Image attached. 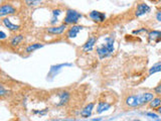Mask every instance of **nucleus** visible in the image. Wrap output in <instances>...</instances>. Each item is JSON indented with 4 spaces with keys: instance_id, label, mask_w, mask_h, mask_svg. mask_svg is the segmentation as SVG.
Returning <instances> with one entry per match:
<instances>
[{
    "instance_id": "1",
    "label": "nucleus",
    "mask_w": 161,
    "mask_h": 121,
    "mask_svg": "<svg viewBox=\"0 0 161 121\" xmlns=\"http://www.w3.org/2000/svg\"><path fill=\"white\" fill-rule=\"evenodd\" d=\"M154 98V94L146 92V93L138 94V95H131L126 98V105L129 107H139L141 105H144L148 103Z\"/></svg>"
},
{
    "instance_id": "2",
    "label": "nucleus",
    "mask_w": 161,
    "mask_h": 121,
    "mask_svg": "<svg viewBox=\"0 0 161 121\" xmlns=\"http://www.w3.org/2000/svg\"><path fill=\"white\" fill-rule=\"evenodd\" d=\"M114 42H115V37H109L105 40V44L97 48V54L99 58L103 60L110 57L114 53Z\"/></svg>"
},
{
    "instance_id": "3",
    "label": "nucleus",
    "mask_w": 161,
    "mask_h": 121,
    "mask_svg": "<svg viewBox=\"0 0 161 121\" xmlns=\"http://www.w3.org/2000/svg\"><path fill=\"white\" fill-rule=\"evenodd\" d=\"M83 15L78 12L77 10L74 9H67L66 12V17H64V23L66 24H77L78 21L82 18Z\"/></svg>"
},
{
    "instance_id": "4",
    "label": "nucleus",
    "mask_w": 161,
    "mask_h": 121,
    "mask_svg": "<svg viewBox=\"0 0 161 121\" xmlns=\"http://www.w3.org/2000/svg\"><path fill=\"white\" fill-rule=\"evenodd\" d=\"M56 97L58 98L56 106H63L66 105L71 99V94L67 91H59L56 94Z\"/></svg>"
},
{
    "instance_id": "5",
    "label": "nucleus",
    "mask_w": 161,
    "mask_h": 121,
    "mask_svg": "<svg viewBox=\"0 0 161 121\" xmlns=\"http://www.w3.org/2000/svg\"><path fill=\"white\" fill-rule=\"evenodd\" d=\"M89 17L95 22H98V23H101L104 22L106 19V14L103 13V12H100V11H97V10H93L90 13H89Z\"/></svg>"
},
{
    "instance_id": "6",
    "label": "nucleus",
    "mask_w": 161,
    "mask_h": 121,
    "mask_svg": "<svg viewBox=\"0 0 161 121\" xmlns=\"http://www.w3.org/2000/svg\"><path fill=\"white\" fill-rule=\"evenodd\" d=\"M16 13V9L11 4H2L0 8V16L4 17L5 15H10V14Z\"/></svg>"
},
{
    "instance_id": "7",
    "label": "nucleus",
    "mask_w": 161,
    "mask_h": 121,
    "mask_svg": "<svg viewBox=\"0 0 161 121\" xmlns=\"http://www.w3.org/2000/svg\"><path fill=\"white\" fill-rule=\"evenodd\" d=\"M84 29V26L82 25H78V24H74L67 33V38H75L77 37V35L79 34L81 30Z\"/></svg>"
},
{
    "instance_id": "8",
    "label": "nucleus",
    "mask_w": 161,
    "mask_h": 121,
    "mask_svg": "<svg viewBox=\"0 0 161 121\" xmlns=\"http://www.w3.org/2000/svg\"><path fill=\"white\" fill-rule=\"evenodd\" d=\"M150 6L145 4V3H139L137 5V8H136V11H135V15L137 17H140L144 14L148 13L150 11Z\"/></svg>"
},
{
    "instance_id": "9",
    "label": "nucleus",
    "mask_w": 161,
    "mask_h": 121,
    "mask_svg": "<svg viewBox=\"0 0 161 121\" xmlns=\"http://www.w3.org/2000/svg\"><path fill=\"white\" fill-rule=\"evenodd\" d=\"M67 28V24L63 23L62 24V25H59V26H52V27H48V29H46V31H48V33H52V34H62L64 30H66Z\"/></svg>"
},
{
    "instance_id": "10",
    "label": "nucleus",
    "mask_w": 161,
    "mask_h": 121,
    "mask_svg": "<svg viewBox=\"0 0 161 121\" xmlns=\"http://www.w3.org/2000/svg\"><path fill=\"white\" fill-rule=\"evenodd\" d=\"M96 41H97V38L95 37H89V40L87 41V42L83 45V51L86 53H89V52H92L93 49H94L95 45H96Z\"/></svg>"
},
{
    "instance_id": "11",
    "label": "nucleus",
    "mask_w": 161,
    "mask_h": 121,
    "mask_svg": "<svg viewBox=\"0 0 161 121\" xmlns=\"http://www.w3.org/2000/svg\"><path fill=\"white\" fill-rule=\"evenodd\" d=\"M94 107H95V103H90V104H88L83 110H82L81 116L83 117V118H88V117H90L92 115V111H93V109H94Z\"/></svg>"
},
{
    "instance_id": "12",
    "label": "nucleus",
    "mask_w": 161,
    "mask_h": 121,
    "mask_svg": "<svg viewBox=\"0 0 161 121\" xmlns=\"http://www.w3.org/2000/svg\"><path fill=\"white\" fill-rule=\"evenodd\" d=\"M2 24L7 28V29H9L10 31H17L19 29V25H17V24H13L8 18H3L2 19Z\"/></svg>"
},
{
    "instance_id": "13",
    "label": "nucleus",
    "mask_w": 161,
    "mask_h": 121,
    "mask_svg": "<svg viewBox=\"0 0 161 121\" xmlns=\"http://www.w3.org/2000/svg\"><path fill=\"white\" fill-rule=\"evenodd\" d=\"M111 108V104L106 101H100L98 106H97V113L98 114H101V113L107 111Z\"/></svg>"
},
{
    "instance_id": "14",
    "label": "nucleus",
    "mask_w": 161,
    "mask_h": 121,
    "mask_svg": "<svg viewBox=\"0 0 161 121\" xmlns=\"http://www.w3.org/2000/svg\"><path fill=\"white\" fill-rule=\"evenodd\" d=\"M148 37L150 41L160 42L161 41V31L158 30H152L148 33Z\"/></svg>"
},
{
    "instance_id": "15",
    "label": "nucleus",
    "mask_w": 161,
    "mask_h": 121,
    "mask_svg": "<svg viewBox=\"0 0 161 121\" xmlns=\"http://www.w3.org/2000/svg\"><path fill=\"white\" fill-rule=\"evenodd\" d=\"M22 41H23V35L22 34H16V35H14V37L11 38V41H10V45L13 48H15Z\"/></svg>"
},
{
    "instance_id": "16",
    "label": "nucleus",
    "mask_w": 161,
    "mask_h": 121,
    "mask_svg": "<svg viewBox=\"0 0 161 121\" xmlns=\"http://www.w3.org/2000/svg\"><path fill=\"white\" fill-rule=\"evenodd\" d=\"M63 13V10L62 9H53L52 10V21L51 23L52 24H56V22H58V19H59V16L60 15V14Z\"/></svg>"
},
{
    "instance_id": "17",
    "label": "nucleus",
    "mask_w": 161,
    "mask_h": 121,
    "mask_svg": "<svg viewBox=\"0 0 161 121\" xmlns=\"http://www.w3.org/2000/svg\"><path fill=\"white\" fill-rule=\"evenodd\" d=\"M41 48H44V45L42 44H32V45H29L28 47L26 48V53H28V54H30V53L32 52H34V51H36V49H41Z\"/></svg>"
},
{
    "instance_id": "18",
    "label": "nucleus",
    "mask_w": 161,
    "mask_h": 121,
    "mask_svg": "<svg viewBox=\"0 0 161 121\" xmlns=\"http://www.w3.org/2000/svg\"><path fill=\"white\" fill-rule=\"evenodd\" d=\"M73 66L71 64H62V65H58V66H52V69H51V72H49V75H56V72H58V71L62 70V68H64V67H71Z\"/></svg>"
},
{
    "instance_id": "19",
    "label": "nucleus",
    "mask_w": 161,
    "mask_h": 121,
    "mask_svg": "<svg viewBox=\"0 0 161 121\" xmlns=\"http://www.w3.org/2000/svg\"><path fill=\"white\" fill-rule=\"evenodd\" d=\"M159 72H161V62L156 63L155 65H153L149 69V75H153L155 73H159Z\"/></svg>"
},
{
    "instance_id": "20",
    "label": "nucleus",
    "mask_w": 161,
    "mask_h": 121,
    "mask_svg": "<svg viewBox=\"0 0 161 121\" xmlns=\"http://www.w3.org/2000/svg\"><path fill=\"white\" fill-rule=\"evenodd\" d=\"M150 107L151 108H158L161 105V98L157 97V98H153L151 101H150Z\"/></svg>"
},
{
    "instance_id": "21",
    "label": "nucleus",
    "mask_w": 161,
    "mask_h": 121,
    "mask_svg": "<svg viewBox=\"0 0 161 121\" xmlns=\"http://www.w3.org/2000/svg\"><path fill=\"white\" fill-rule=\"evenodd\" d=\"M25 1V4L28 7H34L39 5L42 2V0H24Z\"/></svg>"
},
{
    "instance_id": "22",
    "label": "nucleus",
    "mask_w": 161,
    "mask_h": 121,
    "mask_svg": "<svg viewBox=\"0 0 161 121\" xmlns=\"http://www.w3.org/2000/svg\"><path fill=\"white\" fill-rule=\"evenodd\" d=\"M48 112V109H45V110H35V111H33L34 114H39L40 116L45 115Z\"/></svg>"
},
{
    "instance_id": "23",
    "label": "nucleus",
    "mask_w": 161,
    "mask_h": 121,
    "mask_svg": "<svg viewBox=\"0 0 161 121\" xmlns=\"http://www.w3.org/2000/svg\"><path fill=\"white\" fill-rule=\"evenodd\" d=\"M146 116H148L149 118H151V119H155V120H159V119H160L159 117H158V115H156V114H154V113H151V112L146 113Z\"/></svg>"
},
{
    "instance_id": "24",
    "label": "nucleus",
    "mask_w": 161,
    "mask_h": 121,
    "mask_svg": "<svg viewBox=\"0 0 161 121\" xmlns=\"http://www.w3.org/2000/svg\"><path fill=\"white\" fill-rule=\"evenodd\" d=\"M6 94H7V91L4 89V87L1 86L0 87V96H1V97H4Z\"/></svg>"
},
{
    "instance_id": "25",
    "label": "nucleus",
    "mask_w": 161,
    "mask_h": 121,
    "mask_svg": "<svg viewBox=\"0 0 161 121\" xmlns=\"http://www.w3.org/2000/svg\"><path fill=\"white\" fill-rule=\"evenodd\" d=\"M154 93L155 94H161V84H159L158 86L154 89Z\"/></svg>"
},
{
    "instance_id": "26",
    "label": "nucleus",
    "mask_w": 161,
    "mask_h": 121,
    "mask_svg": "<svg viewBox=\"0 0 161 121\" xmlns=\"http://www.w3.org/2000/svg\"><path fill=\"white\" fill-rule=\"evenodd\" d=\"M143 31H147V29H145V28H142V29H139V30H134L133 33L134 34H138V33H143Z\"/></svg>"
},
{
    "instance_id": "27",
    "label": "nucleus",
    "mask_w": 161,
    "mask_h": 121,
    "mask_svg": "<svg viewBox=\"0 0 161 121\" xmlns=\"http://www.w3.org/2000/svg\"><path fill=\"white\" fill-rule=\"evenodd\" d=\"M156 19L159 21V22H161V11H158L156 13Z\"/></svg>"
},
{
    "instance_id": "28",
    "label": "nucleus",
    "mask_w": 161,
    "mask_h": 121,
    "mask_svg": "<svg viewBox=\"0 0 161 121\" xmlns=\"http://www.w3.org/2000/svg\"><path fill=\"white\" fill-rule=\"evenodd\" d=\"M0 34H1L0 38H1V40H5V38H6V34L3 33V31H1V33H0Z\"/></svg>"
},
{
    "instance_id": "29",
    "label": "nucleus",
    "mask_w": 161,
    "mask_h": 121,
    "mask_svg": "<svg viewBox=\"0 0 161 121\" xmlns=\"http://www.w3.org/2000/svg\"><path fill=\"white\" fill-rule=\"evenodd\" d=\"M157 111H158V112L160 113V114H161V106H159L158 109H157Z\"/></svg>"
}]
</instances>
